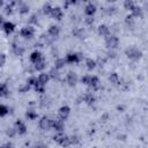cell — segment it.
Instances as JSON below:
<instances>
[{
    "instance_id": "6da1fadb",
    "label": "cell",
    "mask_w": 148,
    "mask_h": 148,
    "mask_svg": "<svg viewBox=\"0 0 148 148\" xmlns=\"http://www.w3.org/2000/svg\"><path fill=\"white\" fill-rule=\"evenodd\" d=\"M125 53H126V56H127L130 59H132V60H138V59H140L141 56H142L141 51H140L139 49L134 47V46L127 47V49L125 50Z\"/></svg>"
},
{
    "instance_id": "7a4b0ae2",
    "label": "cell",
    "mask_w": 148,
    "mask_h": 148,
    "mask_svg": "<svg viewBox=\"0 0 148 148\" xmlns=\"http://www.w3.org/2000/svg\"><path fill=\"white\" fill-rule=\"evenodd\" d=\"M118 38H117V36H114V35H109V36H106V38H105V44H106V46L109 47V49H111V50H113V49H116L117 46H118Z\"/></svg>"
},
{
    "instance_id": "3957f363",
    "label": "cell",
    "mask_w": 148,
    "mask_h": 148,
    "mask_svg": "<svg viewBox=\"0 0 148 148\" xmlns=\"http://www.w3.org/2000/svg\"><path fill=\"white\" fill-rule=\"evenodd\" d=\"M66 62H69V64H74V62H80L82 60V54L81 53H75V52H72V53H68L66 56Z\"/></svg>"
},
{
    "instance_id": "277c9868",
    "label": "cell",
    "mask_w": 148,
    "mask_h": 148,
    "mask_svg": "<svg viewBox=\"0 0 148 148\" xmlns=\"http://www.w3.org/2000/svg\"><path fill=\"white\" fill-rule=\"evenodd\" d=\"M52 121H53V119H51V118L44 116V117L40 118L38 125H39V127H40L42 130H50V128L52 127Z\"/></svg>"
},
{
    "instance_id": "5b68a950",
    "label": "cell",
    "mask_w": 148,
    "mask_h": 148,
    "mask_svg": "<svg viewBox=\"0 0 148 148\" xmlns=\"http://www.w3.org/2000/svg\"><path fill=\"white\" fill-rule=\"evenodd\" d=\"M20 35L24 38H32L34 35H35V29L32 27H24V28L21 29Z\"/></svg>"
},
{
    "instance_id": "8992f818",
    "label": "cell",
    "mask_w": 148,
    "mask_h": 148,
    "mask_svg": "<svg viewBox=\"0 0 148 148\" xmlns=\"http://www.w3.org/2000/svg\"><path fill=\"white\" fill-rule=\"evenodd\" d=\"M69 112H71V109H69V106H67V105H64V106H61L60 109H59V111H58V116H59V119H61V120H65L68 116H69Z\"/></svg>"
},
{
    "instance_id": "52a82bcc",
    "label": "cell",
    "mask_w": 148,
    "mask_h": 148,
    "mask_svg": "<svg viewBox=\"0 0 148 148\" xmlns=\"http://www.w3.org/2000/svg\"><path fill=\"white\" fill-rule=\"evenodd\" d=\"M52 127L58 132V133H61L62 132V130H64V120H61V119H53V121H52Z\"/></svg>"
},
{
    "instance_id": "ba28073f",
    "label": "cell",
    "mask_w": 148,
    "mask_h": 148,
    "mask_svg": "<svg viewBox=\"0 0 148 148\" xmlns=\"http://www.w3.org/2000/svg\"><path fill=\"white\" fill-rule=\"evenodd\" d=\"M66 81H67V83H68L71 87L75 86V83H76V81H77L76 74H75L74 72H68V73H67V76H66Z\"/></svg>"
},
{
    "instance_id": "9c48e42d",
    "label": "cell",
    "mask_w": 148,
    "mask_h": 148,
    "mask_svg": "<svg viewBox=\"0 0 148 148\" xmlns=\"http://www.w3.org/2000/svg\"><path fill=\"white\" fill-rule=\"evenodd\" d=\"M53 18L56 20H61L62 17V10L60 7H52V10H51V14H50Z\"/></svg>"
},
{
    "instance_id": "30bf717a",
    "label": "cell",
    "mask_w": 148,
    "mask_h": 148,
    "mask_svg": "<svg viewBox=\"0 0 148 148\" xmlns=\"http://www.w3.org/2000/svg\"><path fill=\"white\" fill-rule=\"evenodd\" d=\"M15 130L18 134H24L27 132V126L21 121V120H17L15 123Z\"/></svg>"
},
{
    "instance_id": "8fae6325",
    "label": "cell",
    "mask_w": 148,
    "mask_h": 148,
    "mask_svg": "<svg viewBox=\"0 0 148 148\" xmlns=\"http://www.w3.org/2000/svg\"><path fill=\"white\" fill-rule=\"evenodd\" d=\"M95 12H96V6H95L92 2H89V3L86 6V8H84V13H86L88 16H92V15L95 14Z\"/></svg>"
},
{
    "instance_id": "7c38bea8",
    "label": "cell",
    "mask_w": 148,
    "mask_h": 148,
    "mask_svg": "<svg viewBox=\"0 0 148 148\" xmlns=\"http://www.w3.org/2000/svg\"><path fill=\"white\" fill-rule=\"evenodd\" d=\"M2 29H3V31L6 34H12L14 31V29H15V24L12 23V22H9V21L8 22H5L2 24Z\"/></svg>"
},
{
    "instance_id": "4fadbf2b",
    "label": "cell",
    "mask_w": 148,
    "mask_h": 148,
    "mask_svg": "<svg viewBox=\"0 0 148 148\" xmlns=\"http://www.w3.org/2000/svg\"><path fill=\"white\" fill-rule=\"evenodd\" d=\"M40 59H43V57H42V53L39 52V51H34L31 54H30V61L32 62V64H36V62H38Z\"/></svg>"
},
{
    "instance_id": "5bb4252c",
    "label": "cell",
    "mask_w": 148,
    "mask_h": 148,
    "mask_svg": "<svg viewBox=\"0 0 148 148\" xmlns=\"http://www.w3.org/2000/svg\"><path fill=\"white\" fill-rule=\"evenodd\" d=\"M98 34L101 35V36H109L110 35V28L106 25V24H101L99 27H98Z\"/></svg>"
},
{
    "instance_id": "9a60e30c",
    "label": "cell",
    "mask_w": 148,
    "mask_h": 148,
    "mask_svg": "<svg viewBox=\"0 0 148 148\" xmlns=\"http://www.w3.org/2000/svg\"><path fill=\"white\" fill-rule=\"evenodd\" d=\"M82 99H83L87 104L91 105V104H94V102H95V96H94L92 94H90V92H87V94H84V95L82 96Z\"/></svg>"
},
{
    "instance_id": "2e32d148",
    "label": "cell",
    "mask_w": 148,
    "mask_h": 148,
    "mask_svg": "<svg viewBox=\"0 0 148 148\" xmlns=\"http://www.w3.org/2000/svg\"><path fill=\"white\" fill-rule=\"evenodd\" d=\"M9 89L6 83H0V97H8Z\"/></svg>"
},
{
    "instance_id": "e0dca14e",
    "label": "cell",
    "mask_w": 148,
    "mask_h": 148,
    "mask_svg": "<svg viewBox=\"0 0 148 148\" xmlns=\"http://www.w3.org/2000/svg\"><path fill=\"white\" fill-rule=\"evenodd\" d=\"M49 35L50 36H52V37H58V35H59V32H60V28L58 27V25H51L50 28H49Z\"/></svg>"
},
{
    "instance_id": "ac0fdd59",
    "label": "cell",
    "mask_w": 148,
    "mask_h": 148,
    "mask_svg": "<svg viewBox=\"0 0 148 148\" xmlns=\"http://www.w3.org/2000/svg\"><path fill=\"white\" fill-rule=\"evenodd\" d=\"M13 52L16 56H22L24 53V47L18 45V44H13Z\"/></svg>"
},
{
    "instance_id": "d6986e66",
    "label": "cell",
    "mask_w": 148,
    "mask_h": 148,
    "mask_svg": "<svg viewBox=\"0 0 148 148\" xmlns=\"http://www.w3.org/2000/svg\"><path fill=\"white\" fill-rule=\"evenodd\" d=\"M45 66H46V61L44 59H40L38 62L34 64V67H35L36 71H43L45 68Z\"/></svg>"
},
{
    "instance_id": "ffe728a7",
    "label": "cell",
    "mask_w": 148,
    "mask_h": 148,
    "mask_svg": "<svg viewBox=\"0 0 148 148\" xmlns=\"http://www.w3.org/2000/svg\"><path fill=\"white\" fill-rule=\"evenodd\" d=\"M49 79H50V76H49V74H47V73H40L37 80H38V81H39L42 84H44V86H45V84L47 83Z\"/></svg>"
},
{
    "instance_id": "44dd1931",
    "label": "cell",
    "mask_w": 148,
    "mask_h": 148,
    "mask_svg": "<svg viewBox=\"0 0 148 148\" xmlns=\"http://www.w3.org/2000/svg\"><path fill=\"white\" fill-rule=\"evenodd\" d=\"M65 64H66V60L64 58H58L54 61V68L56 69H60V68H62L65 66Z\"/></svg>"
},
{
    "instance_id": "7402d4cb",
    "label": "cell",
    "mask_w": 148,
    "mask_h": 148,
    "mask_svg": "<svg viewBox=\"0 0 148 148\" xmlns=\"http://www.w3.org/2000/svg\"><path fill=\"white\" fill-rule=\"evenodd\" d=\"M98 83H99L98 77H97V76H95V75H94V76H91V75H90V81H89V84H88V86L95 89V88H97Z\"/></svg>"
},
{
    "instance_id": "603a6c76",
    "label": "cell",
    "mask_w": 148,
    "mask_h": 148,
    "mask_svg": "<svg viewBox=\"0 0 148 148\" xmlns=\"http://www.w3.org/2000/svg\"><path fill=\"white\" fill-rule=\"evenodd\" d=\"M34 88H35V90L37 91V92H44L45 91V86L44 84H42L38 80L36 81V83L34 84Z\"/></svg>"
},
{
    "instance_id": "cb8c5ba5",
    "label": "cell",
    "mask_w": 148,
    "mask_h": 148,
    "mask_svg": "<svg viewBox=\"0 0 148 148\" xmlns=\"http://www.w3.org/2000/svg\"><path fill=\"white\" fill-rule=\"evenodd\" d=\"M18 12L21 14H27L29 12V6L27 3H24V2H21L20 6H18Z\"/></svg>"
},
{
    "instance_id": "d4e9b609",
    "label": "cell",
    "mask_w": 148,
    "mask_h": 148,
    "mask_svg": "<svg viewBox=\"0 0 148 148\" xmlns=\"http://www.w3.org/2000/svg\"><path fill=\"white\" fill-rule=\"evenodd\" d=\"M142 15V8L139 6H134L132 9V16H141Z\"/></svg>"
},
{
    "instance_id": "484cf974",
    "label": "cell",
    "mask_w": 148,
    "mask_h": 148,
    "mask_svg": "<svg viewBox=\"0 0 148 148\" xmlns=\"http://www.w3.org/2000/svg\"><path fill=\"white\" fill-rule=\"evenodd\" d=\"M109 80L111 83H114V84H119V76L117 73H111L110 76H109Z\"/></svg>"
},
{
    "instance_id": "4316f807",
    "label": "cell",
    "mask_w": 148,
    "mask_h": 148,
    "mask_svg": "<svg viewBox=\"0 0 148 148\" xmlns=\"http://www.w3.org/2000/svg\"><path fill=\"white\" fill-rule=\"evenodd\" d=\"M125 22H126V24H127L131 29H133V27H134V17H133L132 15H127L126 18H125Z\"/></svg>"
},
{
    "instance_id": "83f0119b",
    "label": "cell",
    "mask_w": 148,
    "mask_h": 148,
    "mask_svg": "<svg viewBox=\"0 0 148 148\" xmlns=\"http://www.w3.org/2000/svg\"><path fill=\"white\" fill-rule=\"evenodd\" d=\"M25 116H27V118H28V119L34 120V119H36V118H37V112H36V111H34V110H28V111H27V113H25Z\"/></svg>"
},
{
    "instance_id": "f1b7e54d",
    "label": "cell",
    "mask_w": 148,
    "mask_h": 148,
    "mask_svg": "<svg viewBox=\"0 0 148 148\" xmlns=\"http://www.w3.org/2000/svg\"><path fill=\"white\" fill-rule=\"evenodd\" d=\"M86 65H87V68H88V69H94V68L96 67V61L92 60V59H87Z\"/></svg>"
},
{
    "instance_id": "f546056e",
    "label": "cell",
    "mask_w": 148,
    "mask_h": 148,
    "mask_svg": "<svg viewBox=\"0 0 148 148\" xmlns=\"http://www.w3.org/2000/svg\"><path fill=\"white\" fill-rule=\"evenodd\" d=\"M47 74H49V76H50L51 79H58V77H59V73H58V69H56L54 67H53V68H52V69H51V71H50Z\"/></svg>"
},
{
    "instance_id": "4dcf8cb0",
    "label": "cell",
    "mask_w": 148,
    "mask_h": 148,
    "mask_svg": "<svg viewBox=\"0 0 148 148\" xmlns=\"http://www.w3.org/2000/svg\"><path fill=\"white\" fill-rule=\"evenodd\" d=\"M43 13L44 14H46V15H49V14H51V10H52V7H51V5L50 3H44L43 5Z\"/></svg>"
},
{
    "instance_id": "1f68e13d",
    "label": "cell",
    "mask_w": 148,
    "mask_h": 148,
    "mask_svg": "<svg viewBox=\"0 0 148 148\" xmlns=\"http://www.w3.org/2000/svg\"><path fill=\"white\" fill-rule=\"evenodd\" d=\"M8 108L6 106V105H2V104H0V117H5L7 113H8Z\"/></svg>"
},
{
    "instance_id": "d6a6232c",
    "label": "cell",
    "mask_w": 148,
    "mask_h": 148,
    "mask_svg": "<svg viewBox=\"0 0 148 148\" xmlns=\"http://www.w3.org/2000/svg\"><path fill=\"white\" fill-rule=\"evenodd\" d=\"M135 5H134V2L132 1V0H126L125 2H124V7L126 8V9H133V7H134Z\"/></svg>"
},
{
    "instance_id": "836d02e7",
    "label": "cell",
    "mask_w": 148,
    "mask_h": 148,
    "mask_svg": "<svg viewBox=\"0 0 148 148\" xmlns=\"http://www.w3.org/2000/svg\"><path fill=\"white\" fill-rule=\"evenodd\" d=\"M82 34H83V30L80 29V28H74L73 29V35L79 37V38H82Z\"/></svg>"
},
{
    "instance_id": "e575fe53",
    "label": "cell",
    "mask_w": 148,
    "mask_h": 148,
    "mask_svg": "<svg viewBox=\"0 0 148 148\" xmlns=\"http://www.w3.org/2000/svg\"><path fill=\"white\" fill-rule=\"evenodd\" d=\"M65 136H66V135H64L62 133H58V134H56V135H54V138H53V139H54L58 143H60V145H61V142H62V140L65 139Z\"/></svg>"
},
{
    "instance_id": "d590c367",
    "label": "cell",
    "mask_w": 148,
    "mask_h": 148,
    "mask_svg": "<svg viewBox=\"0 0 148 148\" xmlns=\"http://www.w3.org/2000/svg\"><path fill=\"white\" fill-rule=\"evenodd\" d=\"M6 134H7L9 138H13V136L16 134V130L13 128V127H8V128L6 130Z\"/></svg>"
},
{
    "instance_id": "8d00e7d4",
    "label": "cell",
    "mask_w": 148,
    "mask_h": 148,
    "mask_svg": "<svg viewBox=\"0 0 148 148\" xmlns=\"http://www.w3.org/2000/svg\"><path fill=\"white\" fill-rule=\"evenodd\" d=\"M14 3L15 2H12V3H8L6 7H5V13L7 14V15H9V14H12V12H13V6H14Z\"/></svg>"
},
{
    "instance_id": "74e56055",
    "label": "cell",
    "mask_w": 148,
    "mask_h": 148,
    "mask_svg": "<svg viewBox=\"0 0 148 148\" xmlns=\"http://www.w3.org/2000/svg\"><path fill=\"white\" fill-rule=\"evenodd\" d=\"M69 141H71V145H76V143H79L80 139L77 135H72V136H69Z\"/></svg>"
},
{
    "instance_id": "f35d334b",
    "label": "cell",
    "mask_w": 148,
    "mask_h": 148,
    "mask_svg": "<svg viewBox=\"0 0 148 148\" xmlns=\"http://www.w3.org/2000/svg\"><path fill=\"white\" fill-rule=\"evenodd\" d=\"M36 81H37V77H35V76H31V77H29L28 79V81H27V84L28 86H34L35 83H36Z\"/></svg>"
},
{
    "instance_id": "ab89813d",
    "label": "cell",
    "mask_w": 148,
    "mask_h": 148,
    "mask_svg": "<svg viewBox=\"0 0 148 148\" xmlns=\"http://www.w3.org/2000/svg\"><path fill=\"white\" fill-rule=\"evenodd\" d=\"M37 21H38V15L35 13V14H32V15L30 16L29 22H30V23H37Z\"/></svg>"
},
{
    "instance_id": "60d3db41",
    "label": "cell",
    "mask_w": 148,
    "mask_h": 148,
    "mask_svg": "<svg viewBox=\"0 0 148 148\" xmlns=\"http://www.w3.org/2000/svg\"><path fill=\"white\" fill-rule=\"evenodd\" d=\"M89 81H90V75H84V76H82L81 77V82L82 83H84V84H89Z\"/></svg>"
},
{
    "instance_id": "b9f144b4",
    "label": "cell",
    "mask_w": 148,
    "mask_h": 148,
    "mask_svg": "<svg viewBox=\"0 0 148 148\" xmlns=\"http://www.w3.org/2000/svg\"><path fill=\"white\" fill-rule=\"evenodd\" d=\"M71 145V141H69V136H65V139L62 140V142H61V146L62 147H68Z\"/></svg>"
},
{
    "instance_id": "7bdbcfd3",
    "label": "cell",
    "mask_w": 148,
    "mask_h": 148,
    "mask_svg": "<svg viewBox=\"0 0 148 148\" xmlns=\"http://www.w3.org/2000/svg\"><path fill=\"white\" fill-rule=\"evenodd\" d=\"M6 62V56L3 53H0V66H3Z\"/></svg>"
},
{
    "instance_id": "ee69618b",
    "label": "cell",
    "mask_w": 148,
    "mask_h": 148,
    "mask_svg": "<svg viewBox=\"0 0 148 148\" xmlns=\"http://www.w3.org/2000/svg\"><path fill=\"white\" fill-rule=\"evenodd\" d=\"M29 89H30V86H28V84L25 83L23 87H21V88H20V91H21V92H25V91H28Z\"/></svg>"
},
{
    "instance_id": "f6af8a7d",
    "label": "cell",
    "mask_w": 148,
    "mask_h": 148,
    "mask_svg": "<svg viewBox=\"0 0 148 148\" xmlns=\"http://www.w3.org/2000/svg\"><path fill=\"white\" fill-rule=\"evenodd\" d=\"M40 104H42V106H47L50 104V98H43Z\"/></svg>"
},
{
    "instance_id": "bcb514c9",
    "label": "cell",
    "mask_w": 148,
    "mask_h": 148,
    "mask_svg": "<svg viewBox=\"0 0 148 148\" xmlns=\"http://www.w3.org/2000/svg\"><path fill=\"white\" fill-rule=\"evenodd\" d=\"M86 23H87V24H92V23H94V18H92V16H88V17H86Z\"/></svg>"
},
{
    "instance_id": "7dc6e473",
    "label": "cell",
    "mask_w": 148,
    "mask_h": 148,
    "mask_svg": "<svg viewBox=\"0 0 148 148\" xmlns=\"http://www.w3.org/2000/svg\"><path fill=\"white\" fill-rule=\"evenodd\" d=\"M116 12V7H109L108 9H106V13L108 14H113Z\"/></svg>"
},
{
    "instance_id": "c3c4849f",
    "label": "cell",
    "mask_w": 148,
    "mask_h": 148,
    "mask_svg": "<svg viewBox=\"0 0 148 148\" xmlns=\"http://www.w3.org/2000/svg\"><path fill=\"white\" fill-rule=\"evenodd\" d=\"M108 56H109V58H114V57H116V52H113V51H109Z\"/></svg>"
},
{
    "instance_id": "681fc988",
    "label": "cell",
    "mask_w": 148,
    "mask_h": 148,
    "mask_svg": "<svg viewBox=\"0 0 148 148\" xmlns=\"http://www.w3.org/2000/svg\"><path fill=\"white\" fill-rule=\"evenodd\" d=\"M0 148H13V146H12L10 143H7V145H5V146H2V147H0Z\"/></svg>"
},
{
    "instance_id": "f907efd6",
    "label": "cell",
    "mask_w": 148,
    "mask_h": 148,
    "mask_svg": "<svg viewBox=\"0 0 148 148\" xmlns=\"http://www.w3.org/2000/svg\"><path fill=\"white\" fill-rule=\"evenodd\" d=\"M32 148H46V146H44V145H38V146L32 147Z\"/></svg>"
},
{
    "instance_id": "816d5d0a",
    "label": "cell",
    "mask_w": 148,
    "mask_h": 148,
    "mask_svg": "<svg viewBox=\"0 0 148 148\" xmlns=\"http://www.w3.org/2000/svg\"><path fill=\"white\" fill-rule=\"evenodd\" d=\"M2 23V17H1V15H0V24Z\"/></svg>"
},
{
    "instance_id": "f5cc1de1",
    "label": "cell",
    "mask_w": 148,
    "mask_h": 148,
    "mask_svg": "<svg viewBox=\"0 0 148 148\" xmlns=\"http://www.w3.org/2000/svg\"><path fill=\"white\" fill-rule=\"evenodd\" d=\"M1 5H2V1H1V0H0V6H1Z\"/></svg>"
}]
</instances>
